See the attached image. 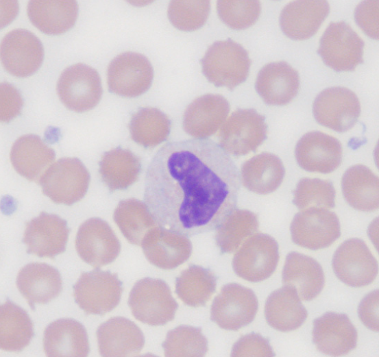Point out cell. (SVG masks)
I'll use <instances>...</instances> for the list:
<instances>
[{"mask_svg": "<svg viewBox=\"0 0 379 357\" xmlns=\"http://www.w3.org/2000/svg\"><path fill=\"white\" fill-rule=\"evenodd\" d=\"M241 176L208 138L165 144L151 160L144 201L158 226L184 236L217 229L236 209Z\"/></svg>", "mask_w": 379, "mask_h": 357, "instance_id": "obj_1", "label": "cell"}, {"mask_svg": "<svg viewBox=\"0 0 379 357\" xmlns=\"http://www.w3.org/2000/svg\"><path fill=\"white\" fill-rule=\"evenodd\" d=\"M201 64L203 74L210 83L232 90L246 80L251 60L245 48L229 38L211 45Z\"/></svg>", "mask_w": 379, "mask_h": 357, "instance_id": "obj_2", "label": "cell"}, {"mask_svg": "<svg viewBox=\"0 0 379 357\" xmlns=\"http://www.w3.org/2000/svg\"><path fill=\"white\" fill-rule=\"evenodd\" d=\"M128 304L135 319L155 326L172 321L178 306L167 284L151 278L135 283L130 293Z\"/></svg>", "mask_w": 379, "mask_h": 357, "instance_id": "obj_3", "label": "cell"}, {"mask_svg": "<svg viewBox=\"0 0 379 357\" xmlns=\"http://www.w3.org/2000/svg\"><path fill=\"white\" fill-rule=\"evenodd\" d=\"M38 183L54 203L70 206L86 195L90 174L78 158H63L49 166Z\"/></svg>", "mask_w": 379, "mask_h": 357, "instance_id": "obj_4", "label": "cell"}, {"mask_svg": "<svg viewBox=\"0 0 379 357\" xmlns=\"http://www.w3.org/2000/svg\"><path fill=\"white\" fill-rule=\"evenodd\" d=\"M122 292L117 274L99 269L82 273L73 286L75 301L86 315L110 312L119 304Z\"/></svg>", "mask_w": 379, "mask_h": 357, "instance_id": "obj_5", "label": "cell"}, {"mask_svg": "<svg viewBox=\"0 0 379 357\" xmlns=\"http://www.w3.org/2000/svg\"><path fill=\"white\" fill-rule=\"evenodd\" d=\"M56 90L68 109L83 112L95 108L102 95L101 78L93 67L82 63L66 68L58 78Z\"/></svg>", "mask_w": 379, "mask_h": 357, "instance_id": "obj_6", "label": "cell"}, {"mask_svg": "<svg viewBox=\"0 0 379 357\" xmlns=\"http://www.w3.org/2000/svg\"><path fill=\"white\" fill-rule=\"evenodd\" d=\"M364 46V41L349 24L332 22L320 39L318 53L331 69L350 71L363 62Z\"/></svg>", "mask_w": 379, "mask_h": 357, "instance_id": "obj_7", "label": "cell"}, {"mask_svg": "<svg viewBox=\"0 0 379 357\" xmlns=\"http://www.w3.org/2000/svg\"><path fill=\"white\" fill-rule=\"evenodd\" d=\"M265 118L254 109H237L219 133V145L234 156L255 151L267 138Z\"/></svg>", "mask_w": 379, "mask_h": 357, "instance_id": "obj_8", "label": "cell"}, {"mask_svg": "<svg viewBox=\"0 0 379 357\" xmlns=\"http://www.w3.org/2000/svg\"><path fill=\"white\" fill-rule=\"evenodd\" d=\"M290 231L294 243L311 250L330 246L341 235L337 215L327 208L318 207L297 213L291 223Z\"/></svg>", "mask_w": 379, "mask_h": 357, "instance_id": "obj_9", "label": "cell"}, {"mask_svg": "<svg viewBox=\"0 0 379 357\" xmlns=\"http://www.w3.org/2000/svg\"><path fill=\"white\" fill-rule=\"evenodd\" d=\"M279 260L278 245L271 236L258 233L245 241L232 260L235 273L252 282L269 278Z\"/></svg>", "mask_w": 379, "mask_h": 357, "instance_id": "obj_10", "label": "cell"}, {"mask_svg": "<svg viewBox=\"0 0 379 357\" xmlns=\"http://www.w3.org/2000/svg\"><path fill=\"white\" fill-rule=\"evenodd\" d=\"M258 308L257 297L250 288L230 283L215 298L210 319L224 330L236 331L254 319Z\"/></svg>", "mask_w": 379, "mask_h": 357, "instance_id": "obj_11", "label": "cell"}, {"mask_svg": "<svg viewBox=\"0 0 379 357\" xmlns=\"http://www.w3.org/2000/svg\"><path fill=\"white\" fill-rule=\"evenodd\" d=\"M154 70L143 55L126 51L114 57L107 70L109 90L116 95L134 97L145 93L151 86Z\"/></svg>", "mask_w": 379, "mask_h": 357, "instance_id": "obj_12", "label": "cell"}, {"mask_svg": "<svg viewBox=\"0 0 379 357\" xmlns=\"http://www.w3.org/2000/svg\"><path fill=\"white\" fill-rule=\"evenodd\" d=\"M313 112L319 124L344 132L356 124L360 113V104L356 95L349 88L330 87L316 97Z\"/></svg>", "mask_w": 379, "mask_h": 357, "instance_id": "obj_13", "label": "cell"}, {"mask_svg": "<svg viewBox=\"0 0 379 357\" xmlns=\"http://www.w3.org/2000/svg\"><path fill=\"white\" fill-rule=\"evenodd\" d=\"M332 268L345 284L362 287L370 284L378 275V263L366 243L360 238H350L336 250Z\"/></svg>", "mask_w": 379, "mask_h": 357, "instance_id": "obj_14", "label": "cell"}, {"mask_svg": "<svg viewBox=\"0 0 379 357\" xmlns=\"http://www.w3.org/2000/svg\"><path fill=\"white\" fill-rule=\"evenodd\" d=\"M75 248L82 260L99 269L117 258L121 245L108 223L100 218L93 217L80 226Z\"/></svg>", "mask_w": 379, "mask_h": 357, "instance_id": "obj_15", "label": "cell"}, {"mask_svg": "<svg viewBox=\"0 0 379 357\" xmlns=\"http://www.w3.org/2000/svg\"><path fill=\"white\" fill-rule=\"evenodd\" d=\"M44 56L42 42L32 32L15 29L5 35L1 42V60L5 69L16 77L34 73Z\"/></svg>", "mask_w": 379, "mask_h": 357, "instance_id": "obj_16", "label": "cell"}, {"mask_svg": "<svg viewBox=\"0 0 379 357\" xmlns=\"http://www.w3.org/2000/svg\"><path fill=\"white\" fill-rule=\"evenodd\" d=\"M69 229L65 220L55 214L42 212L27 222L23 242L27 254L53 258L66 249Z\"/></svg>", "mask_w": 379, "mask_h": 357, "instance_id": "obj_17", "label": "cell"}, {"mask_svg": "<svg viewBox=\"0 0 379 357\" xmlns=\"http://www.w3.org/2000/svg\"><path fill=\"white\" fill-rule=\"evenodd\" d=\"M295 156L302 169L310 172L330 173L340 166L343 149L337 138L321 132L313 131L298 140Z\"/></svg>", "mask_w": 379, "mask_h": 357, "instance_id": "obj_18", "label": "cell"}, {"mask_svg": "<svg viewBox=\"0 0 379 357\" xmlns=\"http://www.w3.org/2000/svg\"><path fill=\"white\" fill-rule=\"evenodd\" d=\"M313 341L321 352L343 356L356 348L357 331L345 314L328 312L313 321Z\"/></svg>", "mask_w": 379, "mask_h": 357, "instance_id": "obj_19", "label": "cell"}, {"mask_svg": "<svg viewBox=\"0 0 379 357\" xmlns=\"http://www.w3.org/2000/svg\"><path fill=\"white\" fill-rule=\"evenodd\" d=\"M141 246L147 259L162 269H173L186 261L192 244L186 236L160 226L151 229L144 237Z\"/></svg>", "mask_w": 379, "mask_h": 357, "instance_id": "obj_20", "label": "cell"}, {"mask_svg": "<svg viewBox=\"0 0 379 357\" xmlns=\"http://www.w3.org/2000/svg\"><path fill=\"white\" fill-rule=\"evenodd\" d=\"M99 352L101 356H132L144 347L145 338L140 329L132 321L122 317H112L97 328Z\"/></svg>", "mask_w": 379, "mask_h": 357, "instance_id": "obj_21", "label": "cell"}, {"mask_svg": "<svg viewBox=\"0 0 379 357\" xmlns=\"http://www.w3.org/2000/svg\"><path fill=\"white\" fill-rule=\"evenodd\" d=\"M230 109L228 101L221 95L199 96L186 107L183 115V128L193 137L205 138L219 130Z\"/></svg>", "mask_w": 379, "mask_h": 357, "instance_id": "obj_22", "label": "cell"}, {"mask_svg": "<svg viewBox=\"0 0 379 357\" xmlns=\"http://www.w3.org/2000/svg\"><path fill=\"white\" fill-rule=\"evenodd\" d=\"M298 72L287 62L280 61L265 64L258 72L255 88L268 105L283 106L297 94Z\"/></svg>", "mask_w": 379, "mask_h": 357, "instance_id": "obj_23", "label": "cell"}, {"mask_svg": "<svg viewBox=\"0 0 379 357\" xmlns=\"http://www.w3.org/2000/svg\"><path fill=\"white\" fill-rule=\"evenodd\" d=\"M16 286L34 310L36 304H47L59 295L62 281L55 267L46 263L32 262L19 271Z\"/></svg>", "mask_w": 379, "mask_h": 357, "instance_id": "obj_24", "label": "cell"}, {"mask_svg": "<svg viewBox=\"0 0 379 357\" xmlns=\"http://www.w3.org/2000/svg\"><path fill=\"white\" fill-rule=\"evenodd\" d=\"M330 11L326 1H294L282 10L280 25L289 38L302 40L313 36Z\"/></svg>", "mask_w": 379, "mask_h": 357, "instance_id": "obj_25", "label": "cell"}, {"mask_svg": "<svg viewBox=\"0 0 379 357\" xmlns=\"http://www.w3.org/2000/svg\"><path fill=\"white\" fill-rule=\"evenodd\" d=\"M43 348L49 357H85L90 351L86 330L73 319L51 322L44 331Z\"/></svg>", "mask_w": 379, "mask_h": 357, "instance_id": "obj_26", "label": "cell"}, {"mask_svg": "<svg viewBox=\"0 0 379 357\" xmlns=\"http://www.w3.org/2000/svg\"><path fill=\"white\" fill-rule=\"evenodd\" d=\"M284 285L296 289L304 301L316 298L325 284V276L320 264L306 255L292 251L286 258L282 270Z\"/></svg>", "mask_w": 379, "mask_h": 357, "instance_id": "obj_27", "label": "cell"}, {"mask_svg": "<svg viewBox=\"0 0 379 357\" xmlns=\"http://www.w3.org/2000/svg\"><path fill=\"white\" fill-rule=\"evenodd\" d=\"M10 160L16 171L29 181L39 182L56 158L53 149L35 134L19 137L10 151Z\"/></svg>", "mask_w": 379, "mask_h": 357, "instance_id": "obj_28", "label": "cell"}, {"mask_svg": "<svg viewBox=\"0 0 379 357\" xmlns=\"http://www.w3.org/2000/svg\"><path fill=\"white\" fill-rule=\"evenodd\" d=\"M265 315L271 327L286 332L299 328L306 320L308 312L296 289L284 285L272 292L267 297Z\"/></svg>", "mask_w": 379, "mask_h": 357, "instance_id": "obj_29", "label": "cell"}, {"mask_svg": "<svg viewBox=\"0 0 379 357\" xmlns=\"http://www.w3.org/2000/svg\"><path fill=\"white\" fill-rule=\"evenodd\" d=\"M27 13L32 23L41 32L58 35L74 25L78 4L74 0H32L28 3Z\"/></svg>", "mask_w": 379, "mask_h": 357, "instance_id": "obj_30", "label": "cell"}, {"mask_svg": "<svg viewBox=\"0 0 379 357\" xmlns=\"http://www.w3.org/2000/svg\"><path fill=\"white\" fill-rule=\"evenodd\" d=\"M285 169L276 155L263 152L249 159L241 167L243 186L255 193L266 195L275 191L282 184Z\"/></svg>", "mask_w": 379, "mask_h": 357, "instance_id": "obj_31", "label": "cell"}, {"mask_svg": "<svg viewBox=\"0 0 379 357\" xmlns=\"http://www.w3.org/2000/svg\"><path fill=\"white\" fill-rule=\"evenodd\" d=\"M341 187L344 199L354 209L371 212L378 208V177L367 167L356 164L348 168Z\"/></svg>", "mask_w": 379, "mask_h": 357, "instance_id": "obj_32", "label": "cell"}, {"mask_svg": "<svg viewBox=\"0 0 379 357\" xmlns=\"http://www.w3.org/2000/svg\"><path fill=\"white\" fill-rule=\"evenodd\" d=\"M140 160L131 151L117 147L106 151L99 162V174L110 190L125 189L138 178Z\"/></svg>", "mask_w": 379, "mask_h": 357, "instance_id": "obj_33", "label": "cell"}, {"mask_svg": "<svg viewBox=\"0 0 379 357\" xmlns=\"http://www.w3.org/2000/svg\"><path fill=\"white\" fill-rule=\"evenodd\" d=\"M34 336V326L27 312L10 299L0 307V347L20 352Z\"/></svg>", "mask_w": 379, "mask_h": 357, "instance_id": "obj_34", "label": "cell"}, {"mask_svg": "<svg viewBox=\"0 0 379 357\" xmlns=\"http://www.w3.org/2000/svg\"><path fill=\"white\" fill-rule=\"evenodd\" d=\"M113 217L125 238L136 245H141L145 235L158 225L145 203L134 198L121 200Z\"/></svg>", "mask_w": 379, "mask_h": 357, "instance_id": "obj_35", "label": "cell"}, {"mask_svg": "<svg viewBox=\"0 0 379 357\" xmlns=\"http://www.w3.org/2000/svg\"><path fill=\"white\" fill-rule=\"evenodd\" d=\"M171 121L160 110L141 108L132 116L129 130L134 141L146 148L154 147L169 136Z\"/></svg>", "mask_w": 379, "mask_h": 357, "instance_id": "obj_36", "label": "cell"}, {"mask_svg": "<svg viewBox=\"0 0 379 357\" xmlns=\"http://www.w3.org/2000/svg\"><path fill=\"white\" fill-rule=\"evenodd\" d=\"M216 284V277L211 271L191 265L176 278L175 293L189 306H204L215 293Z\"/></svg>", "mask_w": 379, "mask_h": 357, "instance_id": "obj_37", "label": "cell"}, {"mask_svg": "<svg viewBox=\"0 0 379 357\" xmlns=\"http://www.w3.org/2000/svg\"><path fill=\"white\" fill-rule=\"evenodd\" d=\"M258 217L247 210L235 209L217 229L215 241L222 253L234 251L258 228Z\"/></svg>", "mask_w": 379, "mask_h": 357, "instance_id": "obj_38", "label": "cell"}, {"mask_svg": "<svg viewBox=\"0 0 379 357\" xmlns=\"http://www.w3.org/2000/svg\"><path fill=\"white\" fill-rule=\"evenodd\" d=\"M162 347L166 356H203L208 341L200 328L180 325L168 332Z\"/></svg>", "mask_w": 379, "mask_h": 357, "instance_id": "obj_39", "label": "cell"}, {"mask_svg": "<svg viewBox=\"0 0 379 357\" xmlns=\"http://www.w3.org/2000/svg\"><path fill=\"white\" fill-rule=\"evenodd\" d=\"M332 183L319 178L304 177L294 190L293 204L299 210L313 207L331 208L335 205Z\"/></svg>", "mask_w": 379, "mask_h": 357, "instance_id": "obj_40", "label": "cell"}, {"mask_svg": "<svg viewBox=\"0 0 379 357\" xmlns=\"http://www.w3.org/2000/svg\"><path fill=\"white\" fill-rule=\"evenodd\" d=\"M210 8V1L207 0L171 1L167 14L170 22L177 29L194 31L205 24Z\"/></svg>", "mask_w": 379, "mask_h": 357, "instance_id": "obj_41", "label": "cell"}, {"mask_svg": "<svg viewBox=\"0 0 379 357\" xmlns=\"http://www.w3.org/2000/svg\"><path fill=\"white\" fill-rule=\"evenodd\" d=\"M217 11L220 19L234 29H244L258 20L261 7L258 1L219 0Z\"/></svg>", "mask_w": 379, "mask_h": 357, "instance_id": "obj_42", "label": "cell"}, {"mask_svg": "<svg viewBox=\"0 0 379 357\" xmlns=\"http://www.w3.org/2000/svg\"><path fill=\"white\" fill-rule=\"evenodd\" d=\"M232 356H273L269 341L258 334L242 336L233 346Z\"/></svg>", "mask_w": 379, "mask_h": 357, "instance_id": "obj_43", "label": "cell"}, {"mask_svg": "<svg viewBox=\"0 0 379 357\" xmlns=\"http://www.w3.org/2000/svg\"><path fill=\"white\" fill-rule=\"evenodd\" d=\"M357 24L369 37L378 39V1H364L355 9Z\"/></svg>", "mask_w": 379, "mask_h": 357, "instance_id": "obj_44", "label": "cell"}, {"mask_svg": "<svg viewBox=\"0 0 379 357\" xmlns=\"http://www.w3.org/2000/svg\"><path fill=\"white\" fill-rule=\"evenodd\" d=\"M0 94L1 121L8 122L20 114L23 101L19 90L8 82L1 84Z\"/></svg>", "mask_w": 379, "mask_h": 357, "instance_id": "obj_45", "label": "cell"}, {"mask_svg": "<svg viewBox=\"0 0 379 357\" xmlns=\"http://www.w3.org/2000/svg\"><path fill=\"white\" fill-rule=\"evenodd\" d=\"M358 312L367 328L374 332L378 331V290L369 293L361 300Z\"/></svg>", "mask_w": 379, "mask_h": 357, "instance_id": "obj_46", "label": "cell"}]
</instances>
